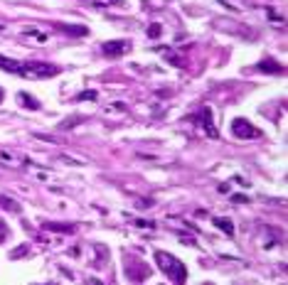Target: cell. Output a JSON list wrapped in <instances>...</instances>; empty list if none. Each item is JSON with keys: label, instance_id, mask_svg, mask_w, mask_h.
I'll return each mask as SVG.
<instances>
[{"label": "cell", "instance_id": "1", "mask_svg": "<svg viewBox=\"0 0 288 285\" xmlns=\"http://www.w3.org/2000/svg\"><path fill=\"white\" fill-rule=\"evenodd\" d=\"M155 261H158V268H160V270H163V273H165L170 280H175L177 285L187 280V268L183 266V261H180V258H175L172 253L155 251Z\"/></svg>", "mask_w": 288, "mask_h": 285}, {"label": "cell", "instance_id": "2", "mask_svg": "<svg viewBox=\"0 0 288 285\" xmlns=\"http://www.w3.org/2000/svg\"><path fill=\"white\" fill-rule=\"evenodd\" d=\"M57 74H59V67L50 62H22L20 64V76L25 79H50Z\"/></svg>", "mask_w": 288, "mask_h": 285}, {"label": "cell", "instance_id": "3", "mask_svg": "<svg viewBox=\"0 0 288 285\" xmlns=\"http://www.w3.org/2000/svg\"><path fill=\"white\" fill-rule=\"evenodd\" d=\"M232 133H234L239 140H249V138H256V135H259V131L251 126L246 118H234V120H232Z\"/></svg>", "mask_w": 288, "mask_h": 285}, {"label": "cell", "instance_id": "4", "mask_svg": "<svg viewBox=\"0 0 288 285\" xmlns=\"http://www.w3.org/2000/svg\"><path fill=\"white\" fill-rule=\"evenodd\" d=\"M101 52L106 57H123L131 52V42H126V39H111V42L101 45Z\"/></svg>", "mask_w": 288, "mask_h": 285}, {"label": "cell", "instance_id": "5", "mask_svg": "<svg viewBox=\"0 0 288 285\" xmlns=\"http://www.w3.org/2000/svg\"><path fill=\"white\" fill-rule=\"evenodd\" d=\"M200 118H202V128H204V133L212 135V138H217L220 133H217V128H214V123H212V111H209V108H202Z\"/></svg>", "mask_w": 288, "mask_h": 285}, {"label": "cell", "instance_id": "6", "mask_svg": "<svg viewBox=\"0 0 288 285\" xmlns=\"http://www.w3.org/2000/svg\"><path fill=\"white\" fill-rule=\"evenodd\" d=\"M256 69H259V71H266V74H283V67H281L278 62H273V59H264V62H259Z\"/></svg>", "mask_w": 288, "mask_h": 285}, {"label": "cell", "instance_id": "7", "mask_svg": "<svg viewBox=\"0 0 288 285\" xmlns=\"http://www.w3.org/2000/svg\"><path fill=\"white\" fill-rule=\"evenodd\" d=\"M212 224L217 226V229H222L227 236H234V224H232V219H227V217H217V219H212Z\"/></svg>", "mask_w": 288, "mask_h": 285}, {"label": "cell", "instance_id": "8", "mask_svg": "<svg viewBox=\"0 0 288 285\" xmlns=\"http://www.w3.org/2000/svg\"><path fill=\"white\" fill-rule=\"evenodd\" d=\"M20 64H22V62H15V59H8V57H3V54H0V69H3V71L20 74Z\"/></svg>", "mask_w": 288, "mask_h": 285}, {"label": "cell", "instance_id": "9", "mask_svg": "<svg viewBox=\"0 0 288 285\" xmlns=\"http://www.w3.org/2000/svg\"><path fill=\"white\" fill-rule=\"evenodd\" d=\"M45 229H50V231H62V234H74V231H77L74 224H52V221H47Z\"/></svg>", "mask_w": 288, "mask_h": 285}, {"label": "cell", "instance_id": "10", "mask_svg": "<svg viewBox=\"0 0 288 285\" xmlns=\"http://www.w3.org/2000/svg\"><path fill=\"white\" fill-rule=\"evenodd\" d=\"M57 27H59L62 32H67V34H79V37H84V34H86V27H82V25H74V27H69V25H62V22H59Z\"/></svg>", "mask_w": 288, "mask_h": 285}, {"label": "cell", "instance_id": "11", "mask_svg": "<svg viewBox=\"0 0 288 285\" xmlns=\"http://www.w3.org/2000/svg\"><path fill=\"white\" fill-rule=\"evenodd\" d=\"M84 3H89L94 8H111V5H121L123 0H84Z\"/></svg>", "mask_w": 288, "mask_h": 285}, {"label": "cell", "instance_id": "12", "mask_svg": "<svg viewBox=\"0 0 288 285\" xmlns=\"http://www.w3.org/2000/svg\"><path fill=\"white\" fill-rule=\"evenodd\" d=\"M0 207L8 209V212H20V204H17V201H13L10 197H0Z\"/></svg>", "mask_w": 288, "mask_h": 285}, {"label": "cell", "instance_id": "13", "mask_svg": "<svg viewBox=\"0 0 288 285\" xmlns=\"http://www.w3.org/2000/svg\"><path fill=\"white\" fill-rule=\"evenodd\" d=\"M20 99L25 101V106H27V108H34V111H37V108H40V103H37V99H32L30 94H20Z\"/></svg>", "mask_w": 288, "mask_h": 285}, {"label": "cell", "instance_id": "14", "mask_svg": "<svg viewBox=\"0 0 288 285\" xmlns=\"http://www.w3.org/2000/svg\"><path fill=\"white\" fill-rule=\"evenodd\" d=\"M96 99H99L96 91H82V94L77 96V101H96Z\"/></svg>", "mask_w": 288, "mask_h": 285}, {"label": "cell", "instance_id": "15", "mask_svg": "<svg viewBox=\"0 0 288 285\" xmlns=\"http://www.w3.org/2000/svg\"><path fill=\"white\" fill-rule=\"evenodd\" d=\"M25 34H27V37H34V39H40V42H45V39H47V34H42V32H37V30H27Z\"/></svg>", "mask_w": 288, "mask_h": 285}, {"label": "cell", "instance_id": "16", "mask_svg": "<svg viewBox=\"0 0 288 285\" xmlns=\"http://www.w3.org/2000/svg\"><path fill=\"white\" fill-rule=\"evenodd\" d=\"M79 120H82V116H77V118H67V120H64V123H62L59 128H71V126H77Z\"/></svg>", "mask_w": 288, "mask_h": 285}, {"label": "cell", "instance_id": "17", "mask_svg": "<svg viewBox=\"0 0 288 285\" xmlns=\"http://www.w3.org/2000/svg\"><path fill=\"white\" fill-rule=\"evenodd\" d=\"M160 32H163L160 25H151V27H148V37H160Z\"/></svg>", "mask_w": 288, "mask_h": 285}, {"label": "cell", "instance_id": "18", "mask_svg": "<svg viewBox=\"0 0 288 285\" xmlns=\"http://www.w3.org/2000/svg\"><path fill=\"white\" fill-rule=\"evenodd\" d=\"M136 226H140V229H155V224L153 221H146V219H138Z\"/></svg>", "mask_w": 288, "mask_h": 285}, {"label": "cell", "instance_id": "19", "mask_svg": "<svg viewBox=\"0 0 288 285\" xmlns=\"http://www.w3.org/2000/svg\"><path fill=\"white\" fill-rule=\"evenodd\" d=\"M25 253H27V246H20L17 251H13V253H10V258H20V256H25Z\"/></svg>", "mask_w": 288, "mask_h": 285}, {"label": "cell", "instance_id": "20", "mask_svg": "<svg viewBox=\"0 0 288 285\" xmlns=\"http://www.w3.org/2000/svg\"><path fill=\"white\" fill-rule=\"evenodd\" d=\"M232 201H237V204H246L249 199H246L244 194H234V197H232Z\"/></svg>", "mask_w": 288, "mask_h": 285}, {"label": "cell", "instance_id": "21", "mask_svg": "<svg viewBox=\"0 0 288 285\" xmlns=\"http://www.w3.org/2000/svg\"><path fill=\"white\" fill-rule=\"evenodd\" d=\"M136 207H140V209H146V207H151V199H138V201H136Z\"/></svg>", "mask_w": 288, "mask_h": 285}, {"label": "cell", "instance_id": "22", "mask_svg": "<svg viewBox=\"0 0 288 285\" xmlns=\"http://www.w3.org/2000/svg\"><path fill=\"white\" fill-rule=\"evenodd\" d=\"M5 236H8V229H5L3 221H0V241H5Z\"/></svg>", "mask_w": 288, "mask_h": 285}, {"label": "cell", "instance_id": "23", "mask_svg": "<svg viewBox=\"0 0 288 285\" xmlns=\"http://www.w3.org/2000/svg\"><path fill=\"white\" fill-rule=\"evenodd\" d=\"M3 96H5V94H3V89H0V103H3Z\"/></svg>", "mask_w": 288, "mask_h": 285}, {"label": "cell", "instance_id": "24", "mask_svg": "<svg viewBox=\"0 0 288 285\" xmlns=\"http://www.w3.org/2000/svg\"><path fill=\"white\" fill-rule=\"evenodd\" d=\"M45 285H57V283H45Z\"/></svg>", "mask_w": 288, "mask_h": 285}]
</instances>
